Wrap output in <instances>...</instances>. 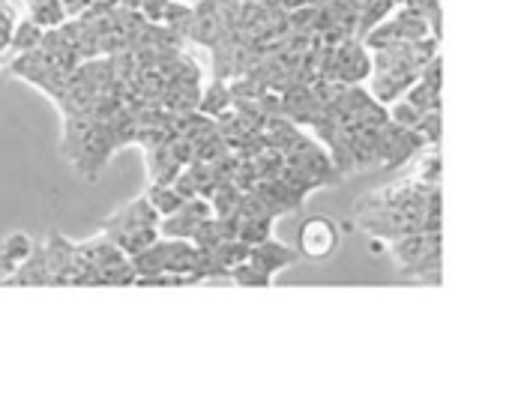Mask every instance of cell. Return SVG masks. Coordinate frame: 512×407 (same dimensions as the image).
I'll list each match as a JSON object with an SVG mask.
<instances>
[{"label":"cell","instance_id":"3","mask_svg":"<svg viewBox=\"0 0 512 407\" xmlns=\"http://www.w3.org/2000/svg\"><path fill=\"white\" fill-rule=\"evenodd\" d=\"M33 255V240L27 237V234H9V237H3V243H0V267L3 270H21L24 267V261Z\"/></svg>","mask_w":512,"mask_h":407},{"label":"cell","instance_id":"4","mask_svg":"<svg viewBox=\"0 0 512 407\" xmlns=\"http://www.w3.org/2000/svg\"><path fill=\"white\" fill-rule=\"evenodd\" d=\"M183 201L174 195V189H168L165 183H159V186H153L150 189V207L156 210V213H165V216H171V213H177V207H180Z\"/></svg>","mask_w":512,"mask_h":407},{"label":"cell","instance_id":"2","mask_svg":"<svg viewBox=\"0 0 512 407\" xmlns=\"http://www.w3.org/2000/svg\"><path fill=\"white\" fill-rule=\"evenodd\" d=\"M246 261H249L252 267H258L261 273L273 276L276 270H285L288 264L297 261V249H288V246H282V243L264 237V240H258L255 246L246 249Z\"/></svg>","mask_w":512,"mask_h":407},{"label":"cell","instance_id":"1","mask_svg":"<svg viewBox=\"0 0 512 407\" xmlns=\"http://www.w3.org/2000/svg\"><path fill=\"white\" fill-rule=\"evenodd\" d=\"M339 240H342V231L330 216H312L300 225L297 252L312 261H324L339 249Z\"/></svg>","mask_w":512,"mask_h":407}]
</instances>
